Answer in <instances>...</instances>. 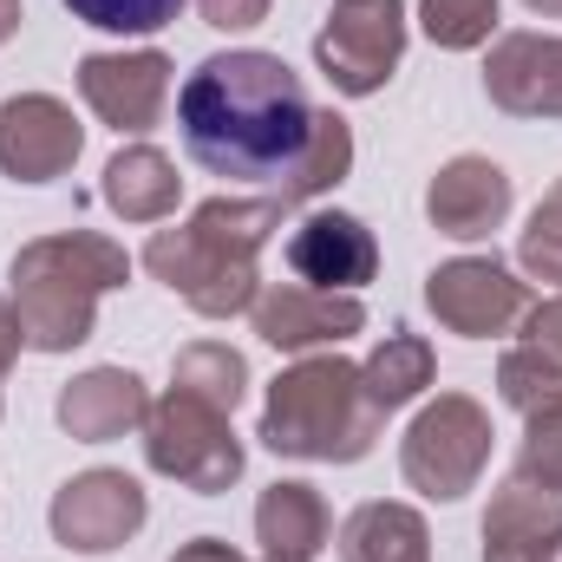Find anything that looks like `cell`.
<instances>
[{
  "label": "cell",
  "instance_id": "1",
  "mask_svg": "<svg viewBox=\"0 0 562 562\" xmlns=\"http://www.w3.org/2000/svg\"><path fill=\"white\" fill-rule=\"evenodd\" d=\"M177 132L196 170L229 183H262L276 196L314 138V105L281 53L229 46L210 53L177 92Z\"/></svg>",
  "mask_w": 562,
  "mask_h": 562
},
{
  "label": "cell",
  "instance_id": "2",
  "mask_svg": "<svg viewBox=\"0 0 562 562\" xmlns=\"http://www.w3.org/2000/svg\"><path fill=\"white\" fill-rule=\"evenodd\" d=\"M281 216H288L281 196H210L203 210H190V223L157 229L144 243V269L210 321L249 314L262 294L256 256L269 249Z\"/></svg>",
  "mask_w": 562,
  "mask_h": 562
},
{
  "label": "cell",
  "instance_id": "3",
  "mask_svg": "<svg viewBox=\"0 0 562 562\" xmlns=\"http://www.w3.org/2000/svg\"><path fill=\"white\" fill-rule=\"evenodd\" d=\"M132 276V256L112 243V236H92V229H59V236H40L13 256L7 269V301L20 314V334L26 347L40 353H72L79 340H92V314H99V294L125 288Z\"/></svg>",
  "mask_w": 562,
  "mask_h": 562
},
{
  "label": "cell",
  "instance_id": "4",
  "mask_svg": "<svg viewBox=\"0 0 562 562\" xmlns=\"http://www.w3.org/2000/svg\"><path fill=\"white\" fill-rule=\"evenodd\" d=\"M380 406L367 400V380L340 353H307L269 386L262 406V445L276 458H307V464H353L380 438Z\"/></svg>",
  "mask_w": 562,
  "mask_h": 562
},
{
  "label": "cell",
  "instance_id": "5",
  "mask_svg": "<svg viewBox=\"0 0 562 562\" xmlns=\"http://www.w3.org/2000/svg\"><path fill=\"white\" fill-rule=\"evenodd\" d=\"M144 458L157 477H177L196 497H216L243 477V438L223 406L170 386L150 413H144Z\"/></svg>",
  "mask_w": 562,
  "mask_h": 562
},
{
  "label": "cell",
  "instance_id": "6",
  "mask_svg": "<svg viewBox=\"0 0 562 562\" xmlns=\"http://www.w3.org/2000/svg\"><path fill=\"white\" fill-rule=\"evenodd\" d=\"M484 464H491V413L477 400H464V393H438L413 419L406 445H400L406 484L425 491V497H438V504L464 497L484 477Z\"/></svg>",
  "mask_w": 562,
  "mask_h": 562
},
{
  "label": "cell",
  "instance_id": "7",
  "mask_svg": "<svg viewBox=\"0 0 562 562\" xmlns=\"http://www.w3.org/2000/svg\"><path fill=\"white\" fill-rule=\"evenodd\" d=\"M406 59V0H334L327 26L314 33V66L334 92L373 99Z\"/></svg>",
  "mask_w": 562,
  "mask_h": 562
},
{
  "label": "cell",
  "instance_id": "8",
  "mask_svg": "<svg viewBox=\"0 0 562 562\" xmlns=\"http://www.w3.org/2000/svg\"><path fill=\"white\" fill-rule=\"evenodd\" d=\"M425 307L464 340H497L524 327L537 301H530V281H517L497 256H458L425 276Z\"/></svg>",
  "mask_w": 562,
  "mask_h": 562
},
{
  "label": "cell",
  "instance_id": "9",
  "mask_svg": "<svg viewBox=\"0 0 562 562\" xmlns=\"http://www.w3.org/2000/svg\"><path fill=\"white\" fill-rule=\"evenodd\" d=\"M150 504H144V484L125 477V471H79L59 484L46 524L59 537V550H79V557H112L125 550L144 530Z\"/></svg>",
  "mask_w": 562,
  "mask_h": 562
},
{
  "label": "cell",
  "instance_id": "10",
  "mask_svg": "<svg viewBox=\"0 0 562 562\" xmlns=\"http://www.w3.org/2000/svg\"><path fill=\"white\" fill-rule=\"evenodd\" d=\"M79 99L119 138H144L170 105V59L157 46H144V53H86L79 59Z\"/></svg>",
  "mask_w": 562,
  "mask_h": 562
},
{
  "label": "cell",
  "instance_id": "11",
  "mask_svg": "<svg viewBox=\"0 0 562 562\" xmlns=\"http://www.w3.org/2000/svg\"><path fill=\"white\" fill-rule=\"evenodd\" d=\"M86 132L72 119V105H59L53 92H26L0 105V170L13 183H53L79 164Z\"/></svg>",
  "mask_w": 562,
  "mask_h": 562
},
{
  "label": "cell",
  "instance_id": "12",
  "mask_svg": "<svg viewBox=\"0 0 562 562\" xmlns=\"http://www.w3.org/2000/svg\"><path fill=\"white\" fill-rule=\"evenodd\" d=\"M256 334L281 347V353H314V347H340L367 327V307L360 294H327V288H307V281H276L256 294Z\"/></svg>",
  "mask_w": 562,
  "mask_h": 562
},
{
  "label": "cell",
  "instance_id": "13",
  "mask_svg": "<svg viewBox=\"0 0 562 562\" xmlns=\"http://www.w3.org/2000/svg\"><path fill=\"white\" fill-rule=\"evenodd\" d=\"M288 269H294V281H307V288L353 294V288H367V281L380 276V243H373V229L360 216L314 210L288 236Z\"/></svg>",
  "mask_w": 562,
  "mask_h": 562
},
{
  "label": "cell",
  "instance_id": "14",
  "mask_svg": "<svg viewBox=\"0 0 562 562\" xmlns=\"http://www.w3.org/2000/svg\"><path fill=\"white\" fill-rule=\"evenodd\" d=\"M484 92L510 119H562V40L557 33H504L484 59Z\"/></svg>",
  "mask_w": 562,
  "mask_h": 562
},
{
  "label": "cell",
  "instance_id": "15",
  "mask_svg": "<svg viewBox=\"0 0 562 562\" xmlns=\"http://www.w3.org/2000/svg\"><path fill=\"white\" fill-rule=\"evenodd\" d=\"M425 216L451 243H484L510 216V177H504V164H491V157H451L431 177V190H425Z\"/></svg>",
  "mask_w": 562,
  "mask_h": 562
},
{
  "label": "cell",
  "instance_id": "16",
  "mask_svg": "<svg viewBox=\"0 0 562 562\" xmlns=\"http://www.w3.org/2000/svg\"><path fill=\"white\" fill-rule=\"evenodd\" d=\"M144 413H150V393H144L138 373H125V367H92V373H79L59 393V425L79 445H112L132 425H144Z\"/></svg>",
  "mask_w": 562,
  "mask_h": 562
},
{
  "label": "cell",
  "instance_id": "17",
  "mask_svg": "<svg viewBox=\"0 0 562 562\" xmlns=\"http://www.w3.org/2000/svg\"><path fill=\"white\" fill-rule=\"evenodd\" d=\"M334 537V517L314 484H269L256 504V543L269 562H314Z\"/></svg>",
  "mask_w": 562,
  "mask_h": 562
},
{
  "label": "cell",
  "instance_id": "18",
  "mask_svg": "<svg viewBox=\"0 0 562 562\" xmlns=\"http://www.w3.org/2000/svg\"><path fill=\"white\" fill-rule=\"evenodd\" d=\"M557 530H562V497L510 477L491 497V517H484V562H543Z\"/></svg>",
  "mask_w": 562,
  "mask_h": 562
},
{
  "label": "cell",
  "instance_id": "19",
  "mask_svg": "<svg viewBox=\"0 0 562 562\" xmlns=\"http://www.w3.org/2000/svg\"><path fill=\"white\" fill-rule=\"evenodd\" d=\"M99 190H105L112 216H125V223H164L177 210V196H183V177H177V164L157 144H132V150H119L105 164Z\"/></svg>",
  "mask_w": 562,
  "mask_h": 562
},
{
  "label": "cell",
  "instance_id": "20",
  "mask_svg": "<svg viewBox=\"0 0 562 562\" xmlns=\"http://www.w3.org/2000/svg\"><path fill=\"white\" fill-rule=\"evenodd\" d=\"M340 562H431V530L413 504H360L340 524Z\"/></svg>",
  "mask_w": 562,
  "mask_h": 562
},
{
  "label": "cell",
  "instance_id": "21",
  "mask_svg": "<svg viewBox=\"0 0 562 562\" xmlns=\"http://www.w3.org/2000/svg\"><path fill=\"white\" fill-rule=\"evenodd\" d=\"M431 347H425L419 334H386L380 347H373V360L360 367V380H367V400L380 406V413H400V406H413L425 386H431Z\"/></svg>",
  "mask_w": 562,
  "mask_h": 562
},
{
  "label": "cell",
  "instance_id": "22",
  "mask_svg": "<svg viewBox=\"0 0 562 562\" xmlns=\"http://www.w3.org/2000/svg\"><path fill=\"white\" fill-rule=\"evenodd\" d=\"M347 170H353V132H347V119H340V112H314V138H307L301 164H294V177L281 183L276 196L294 210V203H307V196L334 190Z\"/></svg>",
  "mask_w": 562,
  "mask_h": 562
},
{
  "label": "cell",
  "instance_id": "23",
  "mask_svg": "<svg viewBox=\"0 0 562 562\" xmlns=\"http://www.w3.org/2000/svg\"><path fill=\"white\" fill-rule=\"evenodd\" d=\"M170 386H183V393H196V400H210V406L236 413V406H243V393H249V367H243V353H236L229 340H196V347H183V353H177Z\"/></svg>",
  "mask_w": 562,
  "mask_h": 562
},
{
  "label": "cell",
  "instance_id": "24",
  "mask_svg": "<svg viewBox=\"0 0 562 562\" xmlns=\"http://www.w3.org/2000/svg\"><path fill=\"white\" fill-rule=\"evenodd\" d=\"M497 393H504V406H517L524 419H530V413H543V406H557V400H562V360H557V353H543L537 340L510 347V353H504V367H497Z\"/></svg>",
  "mask_w": 562,
  "mask_h": 562
},
{
  "label": "cell",
  "instance_id": "25",
  "mask_svg": "<svg viewBox=\"0 0 562 562\" xmlns=\"http://www.w3.org/2000/svg\"><path fill=\"white\" fill-rule=\"evenodd\" d=\"M419 20L425 33L445 46V53H471L491 40L497 26V0H419Z\"/></svg>",
  "mask_w": 562,
  "mask_h": 562
},
{
  "label": "cell",
  "instance_id": "26",
  "mask_svg": "<svg viewBox=\"0 0 562 562\" xmlns=\"http://www.w3.org/2000/svg\"><path fill=\"white\" fill-rule=\"evenodd\" d=\"M517 484L562 497V400L557 406H543V413H530L524 451H517Z\"/></svg>",
  "mask_w": 562,
  "mask_h": 562
},
{
  "label": "cell",
  "instance_id": "27",
  "mask_svg": "<svg viewBox=\"0 0 562 562\" xmlns=\"http://www.w3.org/2000/svg\"><path fill=\"white\" fill-rule=\"evenodd\" d=\"M66 7H72V20H86L99 33H125V40H144L183 13V0H66Z\"/></svg>",
  "mask_w": 562,
  "mask_h": 562
},
{
  "label": "cell",
  "instance_id": "28",
  "mask_svg": "<svg viewBox=\"0 0 562 562\" xmlns=\"http://www.w3.org/2000/svg\"><path fill=\"white\" fill-rule=\"evenodd\" d=\"M517 262L537 281H562V183L537 203V216H530V229L517 243Z\"/></svg>",
  "mask_w": 562,
  "mask_h": 562
},
{
  "label": "cell",
  "instance_id": "29",
  "mask_svg": "<svg viewBox=\"0 0 562 562\" xmlns=\"http://www.w3.org/2000/svg\"><path fill=\"white\" fill-rule=\"evenodd\" d=\"M196 7H203V20L216 33H243V26H262L269 20V0H196Z\"/></svg>",
  "mask_w": 562,
  "mask_h": 562
},
{
  "label": "cell",
  "instance_id": "30",
  "mask_svg": "<svg viewBox=\"0 0 562 562\" xmlns=\"http://www.w3.org/2000/svg\"><path fill=\"white\" fill-rule=\"evenodd\" d=\"M524 334H530V340H537L543 353H557V360H562V288L550 294V301H537V307H530Z\"/></svg>",
  "mask_w": 562,
  "mask_h": 562
},
{
  "label": "cell",
  "instance_id": "31",
  "mask_svg": "<svg viewBox=\"0 0 562 562\" xmlns=\"http://www.w3.org/2000/svg\"><path fill=\"white\" fill-rule=\"evenodd\" d=\"M20 347H26V334H20V314H13V301H0V380H7V367L20 360Z\"/></svg>",
  "mask_w": 562,
  "mask_h": 562
},
{
  "label": "cell",
  "instance_id": "32",
  "mask_svg": "<svg viewBox=\"0 0 562 562\" xmlns=\"http://www.w3.org/2000/svg\"><path fill=\"white\" fill-rule=\"evenodd\" d=\"M170 562H249V557H243V550H229L223 537H196V543H183Z\"/></svg>",
  "mask_w": 562,
  "mask_h": 562
},
{
  "label": "cell",
  "instance_id": "33",
  "mask_svg": "<svg viewBox=\"0 0 562 562\" xmlns=\"http://www.w3.org/2000/svg\"><path fill=\"white\" fill-rule=\"evenodd\" d=\"M20 33V0H0V46Z\"/></svg>",
  "mask_w": 562,
  "mask_h": 562
},
{
  "label": "cell",
  "instance_id": "34",
  "mask_svg": "<svg viewBox=\"0 0 562 562\" xmlns=\"http://www.w3.org/2000/svg\"><path fill=\"white\" fill-rule=\"evenodd\" d=\"M530 13H550V20H562V0H524Z\"/></svg>",
  "mask_w": 562,
  "mask_h": 562
},
{
  "label": "cell",
  "instance_id": "35",
  "mask_svg": "<svg viewBox=\"0 0 562 562\" xmlns=\"http://www.w3.org/2000/svg\"><path fill=\"white\" fill-rule=\"evenodd\" d=\"M543 562H562V530L550 537V550H543Z\"/></svg>",
  "mask_w": 562,
  "mask_h": 562
}]
</instances>
